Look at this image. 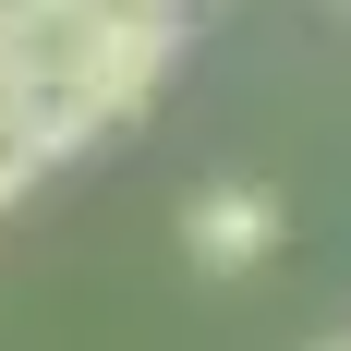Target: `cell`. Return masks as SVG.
Returning a JSON list of instances; mask_svg holds the SVG:
<instances>
[{"mask_svg":"<svg viewBox=\"0 0 351 351\" xmlns=\"http://www.w3.org/2000/svg\"><path fill=\"white\" fill-rule=\"evenodd\" d=\"M0 49H12V97L36 109V134L73 158V145L145 121V97L182 61V25H145L109 0H0Z\"/></svg>","mask_w":351,"mask_h":351,"instance_id":"cell-1","label":"cell"},{"mask_svg":"<svg viewBox=\"0 0 351 351\" xmlns=\"http://www.w3.org/2000/svg\"><path fill=\"white\" fill-rule=\"evenodd\" d=\"M279 254V194L267 182H206V194H182V267L194 279H243Z\"/></svg>","mask_w":351,"mask_h":351,"instance_id":"cell-2","label":"cell"},{"mask_svg":"<svg viewBox=\"0 0 351 351\" xmlns=\"http://www.w3.org/2000/svg\"><path fill=\"white\" fill-rule=\"evenodd\" d=\"M49 158H61V145L36 134V109L12 97V85H0V206H25V194H36V170H49Z\"/></svg>","mask_w":351,"mask_h":351,"instance_id":"cell-3","label":"cell"},{"mask_svg":"<svg viewBox=\"0 0 351 351\" xmlns=\"http://www.w3.org/2000/svg\"><path fill=\"white\" fill-rule=\"evenodd\" d=\"M109 12H145V25H182V0H109Z\"/></svg>","mask_w":351,"mask_h":351,"instance_id":"cell-4","label":"cell"},{"mask_svg":"<svg viewBox=\"0 0 351 351\" xmlns=\"http://www.w3.org/2000/svg\"><path fill=\"white\" fill-rule=\"evenodd\" d=\"M0 85H12V49H0Z\"/></svg>","mask_w":351,"mask_h":351,"instance_id":"cell-5","label":"cell"},{"mask_svg":"<svg viewBox=\"0 0 351 351\" xmlns=\"http://www.w3.org/2000/svg\"><path fill=\"white\" fill-rule=\"evenodd\" d=\"M327 351H351V339H327Z\"/></svg>","mask_w":351,"mask_h":351,"instance_id":"cell-6","label":"cell"}]
</instances>
